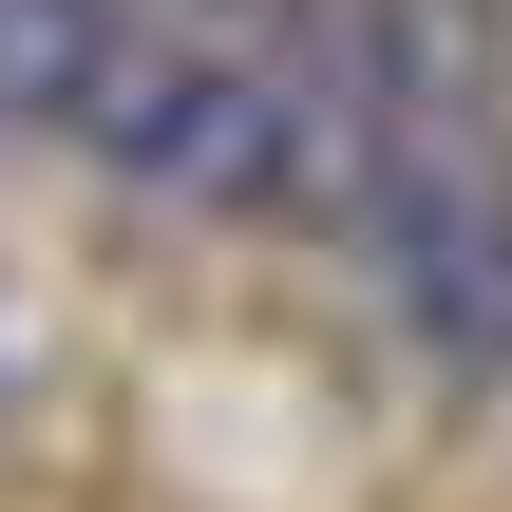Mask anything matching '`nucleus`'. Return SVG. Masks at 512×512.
<instances>
[{
	"mask_svg": "<svg viewBox=\"0 0 512 512\" xmlns=\"http://www.w3.org/2000/svg\"><path fill=\"white\" fill-rule=\"evenodd\" d=\"M0 399H19V342H0Z\"/></svg>",
	"mask_w": 512,
	"mask_h": 512,
	"instance_id": "20e7f679",
	"label": "nucleus"
},
{
	"mask_svg": "<svg viewBox=\"0 0 512 512\" xmlns=\"http://www.w3.org/2000/svg\"><path fill=\"white\" fill-rule=\"evenodd\" d=\"M114 95V0H0V133H95Z\"/></svg>",
	"mask_w": 512,
	"mask_h": 512,
	"instance_id": "7ed1b4c3",
	"label": "nucleus"
},
{
	"mask_svg": "<svg viewBox=\"0 0 512 512\" xmlns=\"http://www.w3.org/2000/svg\"><path fill=\"white\" fill-rule=\"evenodd\" d=\"M95 152H114L133 190L247 209V190H285V171H304V76H285V57H114Z\"/></svg>",
	"mask_w": 512,
	"mask_h": 512,
	"instance_id": "f257e3e1",
	"label": "nucleus"
},
{
	"mask_svg": "<svg viewBox=\"0 0 512 512\" xmlns=\"http://www.w3.org/2000/svg\"><path fill=\"white\" fill-rule=\"evenodd\" d=\"M380 285L418 304V342H437V361H475V380H494V361H512V171L437 190V209H399V228H380Z\"/></svg>",
	"mask_w": 512,
	"mask_h": 512,
	"instance_id": "f03ea898",
	"label": "nucleus"
}]
</instances>
